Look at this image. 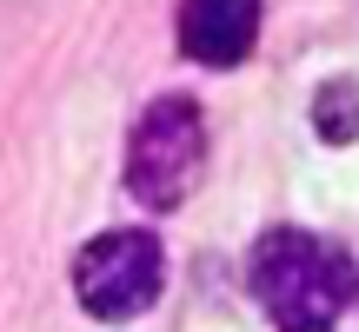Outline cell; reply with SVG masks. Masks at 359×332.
<instances>
[{
    "label": "cell",
    "mask_w": 359,
    "mask_h": 332,
    "mask_svg": "<svg viewBox=\"0 0 359 332\" xmlns=\"http://www.w3.org/2000/svg\"><path fill=\"white\" fill-rule=\"evenodd\" d=\"M246 286H253L259 312L280 332H333V319L353 306L359 266L339 240L306 226H273L246 253Z\"/></svg>",
    "instance_id": "obj_1"
},
{
    "label": "cell",
    "mask_w": 359,
    "mask_h": 332,
    "mask_svg": "<svg viewBox=\"0 0 359 332\" xmlns=\"http://www.w3.org/2000/svg\"><path fill=\"white\" fill-rule=\"evenodd\" d=\"M206 173V113L187 93H160L127 133V193L154 213L180 206Z\"/></svg>",
    "instance_id": "obj_2"
},
{
    "label": "cell",
    "mask_w": 359,
    "mask_h": 332,
    "mask_svg": "<svg viewBox=\"0 0 359 332\" xmlns=\"http://www.w3.org/2000/svg\"><path fill=\"white\" fill-rule=\"evenodd\" d=\"M160 286H167V253L154 233H100L74 259V299L107 326L147 312L160 299Z\"/></svg>",
    "instance_id": "obj_3"
},
{
    "label": "cell",
    "mask_w": 359,
    "mask_h": 332,
    "mask_svg": "<svg viewBox=\"0 0 359 332\" xmlns=\"http://www.w3.org/2000/svg\"><path fill=\"white\" fill-rule=\"evenodd\" d=\"M259 40V0H180V53L200 67H240Z\"/></svg>",
    "instance_id": "obj_4"
},
{
    "label": "cell",
    "mask_w": 359,
    "mask_h": 332,
    "mask_svg": "<svg viewBox=\"0 0 359 332\" xmlns=\"http://www.w3.org/2000/svg\"><path fill=\"white\" fill-rule=\"evenodd\" d=\"M313 127L333 146L359 140V80H326V87L313 93Z\"/></svg>",
    "instance_id": "obj_5"
}]
</instances>
